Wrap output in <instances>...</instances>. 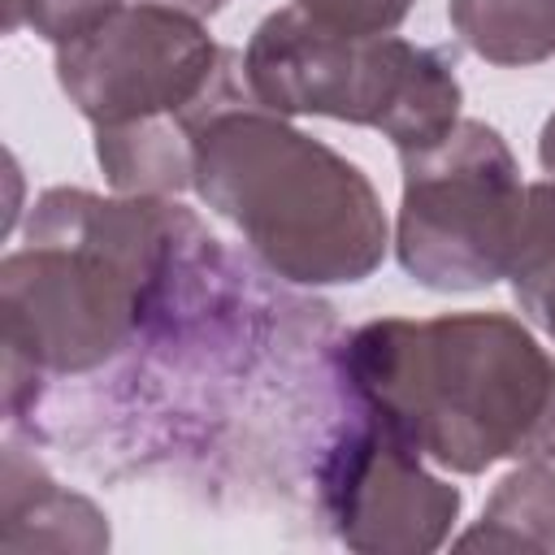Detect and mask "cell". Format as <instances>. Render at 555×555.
<instances>
[{
	"label": "cell",
	"mask_w": 555,
	"mask_h": 555,
	"mask_svg": "<svg viewBox=\"0 0 555 555\" xmlns=\"http://www.w3.org/2000/svg\"><path fill=\"white\" fill-rule=\"evenodd\" d=\"M243 69L204 17L139 0L113 9L91 30L56 43V82L91 126L143 117L195 121Z\"/></svg>",
	"instance_id": "cell-6"
},
{
	"label": "cell",
	"mask_w": 555,
	"mask_h": 555,
	"mask_svg": "<svg viewBox=\"0 0 555 555\" xmlns=\"http://www.w3.org/2000/svg\"><path fill=\"white\" fill-rule=\"evenodd\" d=\"M113 9H121V0H4V30L30 26L56 48L104 22Z\"/></svg>",
	"instance_id": "cell-12"
},
{
	"label": "cell",
	"mask_w": 555,
	"mask_h": 555,
	"mask_svg": "<svg viewBox=\"0 0 555 555\" xmlns=\"http://www.w3.org/2000/svg\"><path fill=\"white\" fill-rule=\"evenodd\" d=\"M447 17L490 65L525 69L555 56V0H447Z\"/></svg>",
	"instance_id": "cell-10"
},
{
	"label": "cell",
	"mask_w": 555,
	"mask_h": 555,
	"mask_svg": "<svg viewBox=\"0 0 555 555\" xmlns=\"http://www.w3.org/2000/svg\"><path fill=\"white\" fill-rule=\"evenodd\" d=\"M295 9L347 35H395L412 13V0H295Z\"/></svg>",
	"instance_id": "cell-13"
},
{
	"label": "cell",
	"mask_w": 555,
	"mask_h": 555,
	"mask_svg": "<svg viewBox=\"0 0 555 555\" xmlns=\"http://www.w3.org/2000/svg\"><path fill=\"white\" fill-rule=\"evenodd\" d=\"M95 160L121 195H178L191 186V121L143 117L95 126Z\"/></svg>",
	"instance_id": "cell-8"
},
{
	"label": "cell",
	"mask_w": 555,
	"mask_h": 555,
	"mask_svg": "<svg viewBox=\"0 0 555 555\" xmlns=\"http://www.w3.org/2000/svg\"><path fill=\"white\" fill-rule=\"evenodd\" d=\"M403 195L395 256L429 291H481L507 278L529 186L503 134L460 117L429 147L399 152Z\"/></svg>",
	"instance_id": "cell-5"
},
{
	"label": "cell",
	"mask_w": 555,
	"mask_h": 555,
	"mask_svg": "<svg viewBox=\"0 0 555 555\" xmlns=\"http://www.w3.org/2000/svg\"><path fill=\"white\" fill-rule=\"evenodd\" d=\"M317 481L334 538L360 555L438 551L460 520V490L434 477L421 451L373 416L325 451Z\"/></svg>",
	"instance_id": "cell-7"
},
{
	"label": "cell",
	"mask_w": 555,
	"mask_h": 555,
	"mask_svg": "<svg viewBox=\"0 0 555 555\" xmlns=\"http://www.w3.org/2000/svg\"><path fill=\"white\" fill-rule=\"evenodd\" d=\"M256 104L282 117H334L382 130L395 152H416L460 121V78L447 52L399 35H347L308 13H269L243 52Z\"/></svg>",
	"instance_id": "cell-4"
},
{
	"label": "cell",
	"mask_w": 555,
	"mask_h": 555,
	"mask_svg": "<svg viewBox=\"0 0 555 555\" xmlns=\"http://www.w3.org/2000/svg\"><path fill=\"white\" fill-rule=\"evenodd\" d=\"M538 160H542L546 173H555V113L546 117V126H542V134H538Z\"/></svg>",
	"instance_id": "cell-14"
},
{
	"label": "cell",
	"mask_w": 555,
	"mask_h": 555,
	"mask_svg": "<svg viewBox=\"0 0 555 555\" xmlns=\"http://www.w3.org/2000/svg\"><path fill=\"white\" fill-rule=\"evenodd\" d=\"M507 278L520 312L555 338V173L529 186L525 225Z\"/></svg>",
	"instance_id": "cell-11"
},
{
	"label": "cell",
	"mask_w": 555,
	"mask_h": 555,
	"mask_svg": "<svg viewBox=\"0 0 555 555\" xmlns=\"http://www.w3.org/2000/svg\"><path fill=\"white\" fill-rule=\"evenodd\" d=\"M343 373L364 416L451 473L555 460V356L507 312L369 321Z\"/></svg>",
	"instance_id": "cell-1"
},
{
	"label": "cell",
	"mask_w": 555,
	"mask_h": 555,
	"mask_svg": "<svg viewBox=\"0 0 555 555\" xmlns=\"http://www.w3.org/2000/svg\"><path fill=\"white\" fill-rule=\"evenodd\" d=\"M455 546L555 555V468L546 460H525L512 468L481 507V520L464 529Z\"/></svg>",
	"instance_id": "cell-9"
},
{
	"label": "cell",
	"mask_w": 555,
	"mask_h": 555,
	"mask_svg": "<svg viewBox=\"0 0 555 555\" xmlns=\"http://www.w3.org/2000/svg\"><path fill=\"white\" fill-rule=\"evenodd\" d=\"M156 4H173L182 13H195V17H212L225 9V0H156Z\"/></svg>",
	"instance_id": "cell-15"
},
{
	"label": "cell",
	"mask_w": 555,
	"mask_h": 555,
	"mask_svg": "<svg viewBox=\"0 0 555 555\" xmlns=\"http://www.w3.org/2000/svg\"><path fill=\"white\" fill-rule=\"evenodd\" d=\"M191 225L195 217L165 195L43 191L26 243L0 260L4 364L87 373L113 360L152 312L173 243Z\"/></svg>",
	"instance_id": "cell-2"
},
{
	"label": "cell",
	"mask_w": 555,
	"mask_h": 555,
	"mask_svg": "<svg viewBox=\"0 0 555 555\" xmlns=\"http://www.w3.org/2000/svg\"><path fill=\"white\" fill-rule=\"evenodd\" d=\"M191 186L286 282H364L390 247L364 169L251 100L243 69L191 121Z\"/></svg>",
	"instance_id": "cell-3"
}]
</instances>
